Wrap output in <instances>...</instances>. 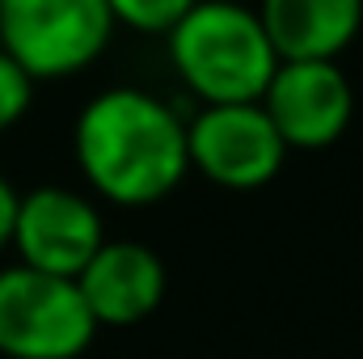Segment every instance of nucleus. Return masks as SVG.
<instances>
[{"mask_svg": "<svg viewBox=\"0 0 363 359\" xmlns=\"http://www.w3.org/2000/svg\"><path fill=\"white\" fill-rule=\"evenodd\" d=\"M72 153L85 182L118 207L161 203L190 174L186 118L157 93L131 85L85 101V110L77 114Z\"/></svg>", "mask_w": 363, "mask_h": 359, "instance_id": "obj_1", "label": "nucleus"}, {"mask_svg": "<svg viewBox=\"0 0 363 359\" xmlns=\"http://www.w3.org/2000/svg\"><path fill=\"white\" fill-rule=\"evenodd\" d=\"M165 38L174 72L203 106L258 101L279 68L258 13L237 0H199Z\"/></svg>", "mask_w": 363, "mask_h": 359, "instance_id": "obj_2", "label": "nucleus"}, {"mask_svg": "<svg viewBox=\"0 0 363 359\" xmlns=\"http://www.w3.org/2000/svg\"><path fill=\"white\" fill-rule=\"evenodd\" d=\"M110 34L106 0H0V51L34 85L93 68Z\"/></svg>", "mask_w": 363, "mask_h": 359, "instance_id": "obj_3", "label": "nucleus"}, {"mask_svg": "<svg viewBox=\"0 0 363 359\" xmlns=\"http://www.w3.org/2000/svg\"><path fill=\"white\" fill-rule=\"evenodd\" d=\"M89 309L77 279H60L34 267L0 270V355L4 359H81L89 351Z\"/></svg>", "mask_w": 363, "mask_h": 359, "instance_id": "obj_4", "label": "nucleus"}, {"mask_svg": "<svg viewBox=\"0 0 363 359\" xmlns=\"http://www.w3.org/2000/svg\"><path fill=\"white\" fill-rule=\"evenodd\" d=\"M186 161L224 190H258L279 178L287 148L258 101L199 106L186 118Z\"/></svg>", "mask_w": 363, "mask_h": 359, "instance_id": "obj_5", "label": "nucleus"}, {"mask_svg": "<svg viewBox=\"0 0 363 359\" xmlns=\"http://www.w3.org/2000/svg\"><path fill=\"white\" fill-rule=\"evenodd\" d=\"M283 148H330L355 118V89L338 60H279L258 97Z\"/></svg>", "mask_w": 363, "mask_h": 359, "instance_id": "obj_6", "label": "nucleus"}, {"mask_svg": "<svg viewBox=\"0 0 363 359\" xmlns=\"http://www.w3.org/2000/svg\"><path fill=\"white\" fill-rule=\"evenodd\" d=\"M101 241H106L101 211L93 207L89 194L72 186H34L17 194L9 250H17L21 267L77 279L85 263L101 250Z\"/></svg>", "mask_w": 363, "mask_h": 359, "instance_id": "obj_7", "label": "nucleus"}, {"mask_svg": "<svg viewBox=\"0 0 363 359\" xmlns=\"http://www.w3.org/2000/svg\"><path fill=\"white\" fill-rule=\"evenodd\" d=\"M165 287H169L165 263L144 241H101V250L77 275V292L97 330L101 326L127 330L148 321L161 309Z\"/></svg>", "mask_w": 363, "mask_h": 359, "instance_id": "obj_8", "label": "nucleus"}, {"mask_svg": "<svg viewBox=\"0 0 363 359\" xmlns=\"http://www.w3.org/2000/svg\"><path fill=\"white\" fill-rule=\"evenodd\" d=\"M254 13L279 60H338L363 30V0H262Z\"/></svg>", "mask_w": 363, "mask_h": 359, "instance_id": "obj_9", "label": "nucleus"}, {"mask_svg": "<svg viewBox=\"0 0 363 359\" xmlns=\"http://www.w3.org/2000/svg\"><path fill=\"white\" fill-rule=\"evenodd\" d=\"M199 0H106L114 26H127L135 34H169Z\"/></svg>", "mask_w": 363, "mask_h": 359, "instance_id": "obj_10", "label": "nucleus"}, {"mask_svg": "<svg viewBox=\"0 0 363 359\" xmlns=\"http://www.w3.org/2000/svg\"><path fill=\"white\" fill-rule=\"evenodd\" d=\"M34 106V81L0 51V136L13 131Z\"/></svg>", "mask_w": 363, "mask_h": 359, "instance_id": "obj_11", "label": "nucleus"}, {"mask_svg": "<svg viewBox=\"0 0 363 359\" xmlns=\"http://www.w3.org/2000/svg\"><path fill=\"white\" fill-rule=\"evenodd\" d=\"M13 216H17V190H13V182L0 174V254L13 241Z\"/></svg>", "mask_w": 363, "mask_h": 359, "instance_id": "obj_12", "label": "nucleus"}]
</instances>
